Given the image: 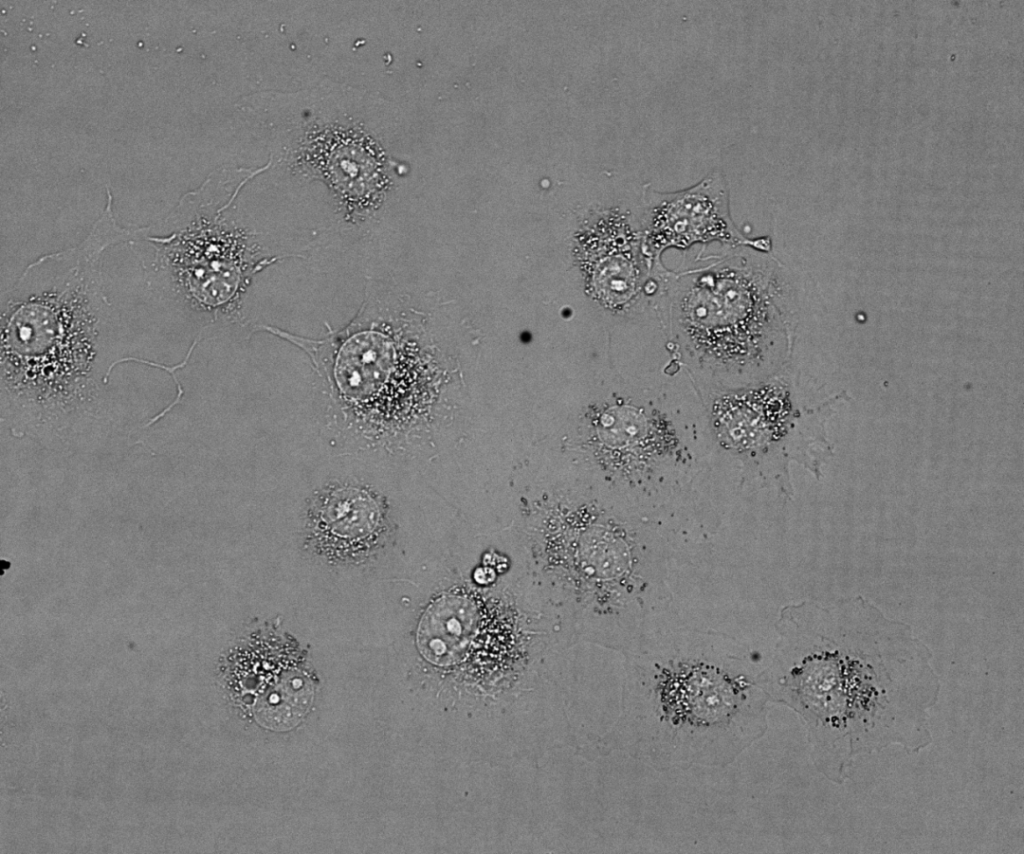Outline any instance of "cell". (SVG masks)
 <instances>
[{
	"label": "cell",
	"instance_id": "cell-2",
	"mask_svg": "<svg viewBox=\"0 0 1024 854\" xmlns=\"http://www.w3.org/2000/svg\"><path fill=\"white\" fill-rule=\"evenodd\" d=\"M265 169L215 172L161 221L131 228L126 245L160 299L210 316L211 323L233 318L252 278L294 257L267 255L233 217L240 190Z\"/></svg>",
	"mask_w": 1024,
	"mask_h": 854
},
{
	"label": "cell",
	"instance_id": "cell-10",
	"mask_svg": "<svg viewBox=\"0 0 1024 854\" xmlns=\"http://www.w3.org/2000/svg\"><path fill=\"white\" fill-rule=\"evenodd\" d=\"M479 607L466 596L447 593L430 604L419 624L417 645L433 664L460 662L475 636Z\"/></svg>",
	"mask_w": 1024,
	"mask_h": 854
},
{
	"label": "cell",
	"instance_id": "cell-8",
	"mask_svg": "<svg viewBox=\"0 0 1024 854\" xmlns=\"http://www.w3.org/2000/svg\"><path fill=\"white\" fill-rule=\"evenodd\" d=\"M598 434L608 463L626 476L642 474L681 452L668 416L641 404L621 402L606 408L599 417Z\"/></svg>",
	"mask_w": 1024,
	"mask_h": 854
},
{
	"label": "cell",
	"instance_id": "cell-4",
	"mask_svg": "<svg viewBox=\"0 0 1024 854\" xmlns=\"http://www.w3.org/2000/svg\"><path fill=\"white\" fill-rule=\"evenodd\" d=\"M642 253L649 266L669 248L686 249L698 243L720 242L757 251L771 250L769 237L748 238L735 226L723 175L713 172L686 189L653 192L647 202Z\"/></svg>",
	"mask_w": 1024,
	"mask_h": 854
},
{
	"label": "cell",
	"instance_id": "cell-5",
	"mask_svg": "<svg viewBox=\"0 0 1024 854\" xmlns=\"http://www.w3.org/2000/svg\"><path fill=\"white\" fill-rule=\"evenodd\" d=\"M750 683L704 662H678L657 675L661 719L672 726L728 723L745 701Z\"/></svg>",
	"mask_w": 1024,
	"mask_h": 854
},
{
	"label": "cell",
	"instance_id": "cell-7",
	"mask_svg": "<svg viewBox=\"0 0 1024 854\" xmlns=\"http://www.w3.org/2000/svg\"><path fill=\"white\" fill-rule=\"evenodd\" d=\"M792 401L779 382L723 393L710 411L719 445L728 451L750 453L779 442L788 432Z\"/></svg>",
	"mask_w": 1024,
	"mask_h": 854
},
{
	"label": "cell",
	"instance_id": "cell-1",
	"mask_svg": "<svg viewBox=\"0 0 1024 854\" xmlns=\"http://www.w3.org/2000/svg\"><path fill=\"white\" fill-rule=\"evenodd\" d=\"M808 611L816 642L790 669L788 688L824 735L828 778L843 783L855 759L890 746H929L940 682L911 626L859 595Z\"/></svg>",
	"mask_w": 1024,
	"mask_h": 854
},
{
	"label": "cell",
	"instance_id": "cell-9",
	"mask_svg": "<svg viewBox=\"0 0 1024 854\" xmlns=\"http://www.w3.org/2000/svg\"><path fill=\"white\" fill-rule=\"evenodd\" d=\"M589 280L606 307L623 311L636 300L642 285V233L627 213H604L589 234Z\"/></svg>",
	"mask_w": 1024,
	"mask_h": 854
},
{
	"label": "cell",
	"instance_id": "cell-3",
	"mask_svg": "<svg viewBox=\"0 0 1024 854\" xmlns=\"http://www.w3.org/2000/svg\"><path fill=\"white\" fill-rule=\"evenodd\" d=\"M674 314L693 354L724 369L759 365L780 326L772 277L746 263L698 272L678 291Z\"/></svg>",
	"mask_w": 1024,
	"mask_h": 854
},
{
	"label": "cell",
	"instance_id": "cell-6",
	"mask_svg": "<svg viewBox=\"0 0 1024 854\" xmlns=\"http://www.w3.org/2000/svg\"><path fill=\"white\" fill-rule=\"evenodd\" d=\"M308 518L314 548L338 561L366 557L386 531L384 501L364 487L344 485L324 490L311 504Z\"/></svg>",
	"mask_w": 1024,
	"mask_h": 854
}]
</instances>
